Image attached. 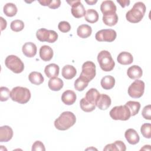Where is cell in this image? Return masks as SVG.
Returning <instances> with one entry per match:
<instances>
[{
  "instance_id": "cell-45",
  "label": "cell",
  "mask_w": 151,
  "mask_h": 151,
  "mask_svg": "<svg viewBox=\"0 0 151 151\" xmlns=\"http://www.w3.org/2000/svg\"><path fill=\"white\" fill-rule=\"evenodd\" d=\"M97 2V1H86V2L87 4H88V5H94V4H96Z\"/></svg>"
},
{
  "instance_id": "cell-31",
  "label": "cell",
  "mask_w": 151,
  "mask_h": 151,
  "mask_svg": "<svg viewBox=\"0 0 151 151\" xmlns=\"http://www.w3.org/2000/svg\"><path fill=\"white\" fill-rule=\"evenodd\" d=\"M4 13L7 17H12L15 16L18 11L17 6L13 3H7L4 6Z\"/></svg>"
},
{
  "instance_id": "cell-33",
  "label": "cell",
  "mask_w": 151,
  "mask_h": 151,
  "mask_svg": "<svg viewBox=\"0 0 151 151\" xmlns=\"http://www.w3.org/2000/svg\"><path fill=\"white\" fill-rule=\"evenodd\" d=\"M88 82L84 78L79 77L74 81V88L79 91H83L88 86Z\"/></svg>"
},
{
  "instance_id": "cell-17",
  "label": "cell",
  "mask_w": 151,
  "mask_h": 151,
  "mask_svg": "<svg viewBox=\"0 0 151 151\" xmlns=\"http://www.w3.org/2000/svg\"><path fill=\"white\" fill-rule=\"evenodd\" d=\"M124 136L128 143L131 145L137 144L140 140L138 133L133 129H129L126 130L124 133Z\"/></svg>"
},
{
  "instance_id": "cell-29",
  "label": "cell",
  "mask_w": 151,
  "mask_h": 151,
  "mask_svg": "<svg viewBox=\"0 0 151 151\" xmlns=\"http://www.w3.org/2000/svg\"><path fill=\"white\" fill-rule=\"evenodd\" d=\"M29 81L35 85H40L44 82V78L41 73L37 71H32L30 73L28 76Z\"/></svg>"
},
{
  "instance_id": "cell-39",
  "label": "cell",
  "mask_w": 151,
  "mask_h": 151,
  "mask_svg": "<svg viewBox=\"0 0 151 151\" xmlns=\"http://www.w3.org/2000/svg\"><path fill=\"white\" fill-rule=\"evenodd\" d=\"M142 116L144 119L150 120L151 119V106L149 104L144 107L142 111Z\"/></svg>"
},
{
  "instance_id": "cell-22",
  "label": "cell",
  "mask_w": 151,
  "mask_h": 151,
  "mask_svg": "<svg viewBox=\"0 0 151 151\" xmlns=\"http://www.w3.org/2000/svg\"><path fill=\"white\" fill-rule=\"evenodd\" d=\"M126 147L125 144L121 140H116L113 143L107 145L103 149L104 151H125Z\"/></svg>"
},
{
  "instance_id": "cell-41",
  "label": "cell",
  "mask_w": 151,
  "mask_h": 151,
  "mask_svg": "<svg viewBox=\"0 0 151 151\" xmlns=\"http://www.w3.org/2000/svg\"><path fill=\"white\" fill-rule=\"evenodd\" d=\"M61 1L60 0H50L48 6L51 9H56L60 7Z\"/></svg>"
},
{
  "instance_id": "cell-7",
  "label": "cell",
  "mask_w": 151,
  "mask_h": 151,
  "mask_svg": "<svg viewBox=\"0 0 151 151\" xmlns=\"http://www.w3.org/2000/svg\"><path fill=\"white\" fill-rule=\"evenodd\" d=\"M37 39L41 42L53 43L58 39V34L53 30H48L45 28H41L36 32Z\"/></svg>"
},
{
  "instance_id": "cell-5",
  "label": "cell",
  "mask_w": 151,
  "mask_h": 151,
  "mask_svg": "<svg viewBox=\"0 0 151 151\" xmlns=\"http://www.w3.org/2000/svg\"><path fill=\"white\" fill-rule=\"evenodd\" d=\"M6 67L14 73H21L24 71V64L21 60L14 55H8L5 60Z\"/></svg>"
},
{
  "instance_id": "cell-12",
  "label": "cell",
  "mask_w": 151,
  "mask_h": 151,
  "mask_svg": "<svg viewBox=\"0 0 151 151\" xmlns=\"http://www.w3.org/2000/svg\"><path fill=\"white\" fill-rule=\"evenodd\" d=\"M111 100L107 94H100L96 102V106L100 110H104L107 109L111 105Z\"/></svg>"
},
{
  "instance_id": "cell-15",
  "label": "cell",
  "mask_w": 151,
  "mask_h": 151,
  "mask_svg": "<svg viewBox=\"0 0 151 151\" xmlns=\"http://www.w3.org/2000/svg\"><path fill=\"white\" fill-rule=\"evenodd\" d=\"M13 136V130L8 126H3L0 127V142H7Z\"/></svg>"
},
{
  "instance_id": "cell-3",
  "label": "cell",
  "mask_w": 151,
  "mask_h": 151,
  "mask_svg": "<svg viewBox=\"0 0 151 151\" xmlns=\"http://www.w3.org/2000/svg\"><path fill=\"white\" fill-rule=\"evenodd\" d=\"M11 99L19 104L27 103L31 98V92L26 87L17 86L11 91Z\"/></svg>"
},
{
  "instance_id": "cell-44",
  "label": "cell",
  "mask_w": 151,
  "mask_h": 151,
  "mask_svg": "<svg viewBox=\"0 0 151 151\" xmlns=\"http://www.w3.org/2000/svg\"><path fill=\"white\" fill-rule=\"evenodd\" d=\"M50 0H44V1H39V3L41 4V5L43 6H48L50 3Z\"/></svg>"
},
{
  "instance_id": "cell-21",
  "label": "cell",
  "mask_w": 151,
  "mask_h": 151,
  "mask_svg": "<svg viewBox=\"0 0 151 151\" xmlns=\"http://www.w3.org/2000/svg\"><path fill=\"white\" fill-rule=\"evenodd\" d=\"M127 74L131 79H138L142 76L143 71L139 65H133L127 69Z\"/></svg>"
},
{
  "instance_id": "cell-25",
  "label": "cell",
  "mask_w": 151,
  "mask_h": 151,
  "mask_svg": "<svg viewBox=\"0 0 151 151\" xmlns=\"http://www.w3.org/2000/svg\"><path fill=\"white\" fill-rule=\"evenodd\" d=\"M76 68L71 65H65L62 69V76L67 80L72 79L76 76Z\"/></svg>"
},
{
  "instance_id": "cell-37",
  "label": "cell",
  "mask_w": 151,
  "mask_h": 151,
  "mask_svg": "<svg viewBox=\"0 0 151 151\" xmlns=\"http://www.w3.org/2000/svg\"><path fill=\"white\" fill-rule=\"evenodd\" d=\"M11 97V92L6 87L2 86L0 87V100L1 101H5L9 99Z\"/></svg>"
},
{
  "instance_id": "cell-24",
  "label": "cell",
  "mask_w": 151,
  "mask_h": 151,
  "mask_svg": "<svg viewBox=\"0 0 151 151\" xmlns=\"http://www.w3.org/2000/svg\"><path fill=\"white\" fill-rule=\"evenodd\" d=\"M92 32V29L90 26L87 24H82L78 26L77 29V34L81 38H87L90 37Z\"/></svg>"
},
{
  "instance_id": "cell-30",
  "label": "cell",
  "mask_w": 151,
  "mask_h": 151,
  "mask_svg": "<svg viewBox=\"0 0 151 151\" xmlns=\"http://www.w3.org/2000/svg\"><path fill=\"white\" fill-rule=\"evenodd\" d=\"M99 14L98 12L93 9H88L84 16L85 20L90 23L93 24L99 20Z\"/></svg>"
},
{
  "instance_id": "cell-4",
  "label": "cell",
  "mask_w": 151,
  "mask_h": 151,
  "mask_svg": "<svg viewBox=\"0 0 151 151\" xmlns=\"http://www.w3.org/2000/svg\"><path fill=\"white\" fill-rule=\"evenodd\" d=\"M97 61L102 70L104 71H111L115 65L111 54L107 50H102L97 55Z\"/></svg>"
},
{
  "instance_id": "cell-8",
  "label": "cell",
  "mask_w": 151,
  "mask_h": 151,
  "mask_svg": "<svg viewBox=\"0 0 151 151\" xmlns=\"http://www.w3.org/2000/svg\"><path fill=\"white\" fill-rule=\"evenodd\" d=\"M96 65L90 61H86L82 65V71L80 77L84 78L88 83L91 81L96 76Z\"/></svg>"
},
{
  "instance_id": "cell-2",
  "label": "cell",
  "mask_w": 151,
  "mask_h": 151,
  "mask_svg": "<svg viewBox=\"0 0 151 151\" xmlns=\"http://www.w3.org/2000/svg\"><path fill=\"white\" fill-rule=\"evenodd\" d=\"M146 6L142 2H136L132 9L126 14V19L132 23H137L143 18L146 12Z\"/></svg>"
},
{
  "instance_id": "cell-23",
  "label": "cell",
  "mask_w": 151,
  "mask_h": 151,
  "mask_svg": "<svg viewBox=\"0 0 151 151\" xmlns=\"http://www.w3.org/2000/svg\"><path fill=\"white\" fill-rule=\"evenodd\" d=\"M117 62L122 65H129L133 63V57L132 55L126 51L121 52L117 56Z\"/></svg>"
},
{
  "instance_id": "cell-42",
  "label": "cell",
  "mask_w": 151,
  "mask_h": 151,
  "mask_svg": "<svg viewBox=\"0 0 151 151\" xmlns=\"http://www.w3.org/2000/svg\"><path fill=\"white\" fill-rule=\"evenodd\" d=\"M117 2L120 4V6L123 8H124L126 6H129L130 2L129 0H117Z\"/></svg>"
},
{
  "instance_id": "cell-1",
  "label": "cell",
  "mask_w": 151,
  "mask_h": 151,
  "mask_svg": "<svg viewBox=\"0 0 151 151\" xmlns=\"http://www.w3.org/2000/svg\"><path fill=\"white\" fill-rule=\"evenodd\" d=\"M76 122L74 114L71 111H64L54 121L55 128L59 130H66L73 126Z\"/></svg>"
},
{
  "instance_id": "cell-20",
  "label": "cell",
  "mask_w": 151,
  "mask_h": 151,
  "mask_svg": "<svg viewBox=\"0 0 151 151\" xmlns=\"http://www.w3.org/2000/svg\"><path fill=\"white\" fill-rule=\"evenodd\" d=\"M59 66L54 63L47 65L44 69V73L45 75L47 77L50 78L53 77H57L59 74Z\"/></svg>"
},
{
  "instance_id": "cell-26",
  "label": "cell",
  "mask_w": 151,
  "mask_h": 151,
  "mask_svg": "<svg viewBox=\"0 0 151 151\" xmlns=\"http://www.w3.org/2000/svg\"><path fill=\"white\" fill-rule=\"evenodd\" d=\"M48 87L52 91H59L64 86L63 81L58 77L51 78L48 83Z\"/></svg>"
},
{
  "instance_id": "cell-27",
  "label": "cell",
  "mask_w": 151,
  "mask_h": 151,
  "mask_svg": "<svg viewBox=\"0 0 151 151\" xmlns=\"http://www.w3.org/2000/svg\"><path fill=\"white\" fill-rule=\"evenodd\" d=\"M102 19L105 25L112 27L113 25H115L117 23L119 18L118 15L116 12L113 14L103 15Z\"/></svg>"
},
{
  "instance_id": "cell-34",
  "label": "cell",
  "mask_w": 151,
  "mask_h": 151,
  "mask_svg": "<svg viewBox=\"0 0 151 151\" xmlns=\"http://www.w3.org/2000/svg\"><path fill=\"white\" fill-rule=\"evenodd\" d=\"M80 106L82 110H83L85 112H91L93 111L96 109L95 105H93L88 103L83 97V99H81L80 101Z\"/></svg>"
},
{
  "instance_id": "cell-10",
  "label": "cell",
  "mask_w": 151,
  "mask_h": 151,
  "mask_svg": "<svg viewBox=\"0 0 151 151\" xmlns=\"http://www.w3.org/2000/svg\"><path fill=\"white\" fill-rule=\"evenodd\" d=\"M117 37L116 32L112 29H103L97 31L95 38L100 42H113Z\"/></svg>"
},
{
  "instance_id": "cell-9",
  "label": "cell",
  "mask_w": 151,
  "mask_h": 151,
  "mask_svg": "<svg viewBox=\"0 0 151 151\" xmlns=\"http://www.w3.org/2000/svg\"><path fill=\"white\" fill-rule=\"evenodd\" d=\"M145 91V83L140 80L133 81L128 88V94L132 98L141 97Z\"/></svg>"
},
{
  "instance_id": "cell-18",
  "label": "cell",
  "mask_w": 151,
  "mask_h": 151,
  "mask_svg": "<svg viewBox=\"0 0 151 151\" xmlns=\"http://www.w3.org/2000/svg\"><path fill=\"white\" fill-rule=\"evenodd\" d=\"M53 50L48 45H42L40 49V57L44 61L51 60L53 57Z\"/></svg>"
},
{
  "instance_id": "cell-19",
  "label": "cell",
  "mask_w": 151,
  "mask_h": 151,
  "mask_svg": "<svg viewBox=\"0 0 151 151\" xmlns=\"http://www.w3.org/2000/svg\"><path fill=\"white\" fill-rule=\"evenodd\" d=\"M100 94V93L96 88H91L87 91L84 99L90 104L96 106V102Z\"/></svg>"
},
{
  "instance_id": "cell-16",
  "label": "cell",
  "mask_w": 151,
  "mask_h": 151,
  "mask_svg": "<svg viewBox=\"0 0 151 151\" xmlns=\"http://www.w3.org/2000/svg\"><path fill=\"white\" fill-rule=\"evenodd\" d=\"M77 96L73 90H68L63 92L61 96L62 101L66 105H72L76 100Z\"/></svg>"
},
{
  "instance_id": "cell-14",
  "label": "cell",
  "mask_w": 151,
  "mask_h": 151,
  "mask_svg": "<svg viewBox=\"0 0 151 151\" xmlns=\"http://www.w3.org/2000/svg\"><path fill=\"white\" fill-rule=\"evenodd\" d=\"M37 46L32 42H27L25 43L22 48L23 54L27 57L31 58L34 57L37 54Z\"/></svg>"
},
{
  "instance_id": "cell-13",
  "label": "cell",
  "mask_w": 151,
  "mask_h": 151,
  "mask_svg": "<svg viewBox=\"0 0 151 151\" xmlns=\"http://www.w3.org/2000/svg\"><path fill=\"white\" fill-rule=\"evenodd\" d=\"M100 10L103 15L116 13L117 8L112 1H104L100 5Z\"/></svg>"
},
{
  "instance_id": "cell-11",
  "label": "cell",
  "mask_w": 151,
  "mask_h": 151,
  "mask_svg": "<svg viewBox=\"0 0 151 151\" xmlns=\"http://www.w3.org/2000/svg\"><path fill=\"white\" fill-rule=\"evenodd\" d=\"M67 2L69 4L70 6H71V14L75 18H80L83 17V16H85L86 11L80 1H67Z\"/></svg>"
},
{
  "instance_id": "cell-38",
  "label": "cell",
  "mask_w": 151,
  "mask_h": 151,
  "mask_svg": "<svg viewBox=\"0 0 151 151\" xmlns=\"http://www.w3.org/2000/svg\"><path fill=\"white\" fill-rule=\"evenodd\" d=\"M58 28L59 30L62 32H68L71 29V25L69 22L67 21H61L58 25Z\"/></svg>"
},
{
  "instance_id": "cell-40",
  "label": "cell",
  "mask_w": 151,
  "mask_h": 151,
  "mask_svg": "<svg viewBox=\"0 0 151 151\" xmlns=\"http://www.w3.org/2000/svg\"><path fill=\"white\" fill-rule=\"evenodd\" d=\"M32 151H38V150H41V151H45V146L44 145V144L39 140L35 141L32 146Z\"/></svg>"
},
{
  "instance_id": "cell-6",
  "label": "cell",
  "mask_w": 151,
  "mask_h": 151,
  "mask_svg": "<svg viewBox=\"0 0 151 151\" xmlns=\"http://www.w3.org/2000/svg\"><path fill=\"white\" fill-rule=\"evenodd\" d=\"M110 116L113 120L126 121L130 117V112L126 105L117 106L114 107L110 111Z\"/></svg>"
},
{
  "instance_id": "cell-43",
  "label": "cell",
  "mask_w": 151,
  "mask_h": 151,
  "mask_svg": "<svg viewBox=\"0 0 151 151\" xmlns=\"http://www.w3.org/2000/svg\"><path fill=\"white\" fill-rule=\"evenodd\" d=\"M1 19V31H3L6 27V21L2 17L0 18Z\"/></svg>"
},
{
  "instance_id": "cell-32",
  "label": "cell",
  "mask_w": 151,
  "mask_h": 151,
  "mask_svg": "<svg viewBox=\"0 0 151 151\" xmlns=\"http://www.w3.org/2000/svg\"><path fill=\"white\" fill-rule=\"evenodd\" d=\"M125 105L129 109L131 116H134L137 114L140 109V104L138 101H129L125 104Z\"/></svg>"
},
{
  "instance_id": "cell-46",
  "label": "cell",
  "mask_w": 151,
  "mask_h": 151,
  "mask_svg": "<svg viewBox=\"0 0 151 151\" xmlns=\"http://www.w3.org/2000/svg\"><path fill=\"white\" fill-rule=\"evenodd\" d=\"M150 145H145L141 149H140V150H149L148 149H147V147H148V146H149Z\"/></svg>"
},
{
  "instance_id": "cell-28",
  "label": "cell",
  "mask_w": 151,
  "mask_h": 151,
  "mask_svg": "<svg viewBox=\"0 0 151 151\" xmlns=\"http://www.w3.org/2000/svg\"><path fill=\"white\" fill-rule=\"evenodd\" d=\"M100 84L104 90H110L114 86L115 79L113 76H106L101 80Z\"/></svg>"
},
{
  "instance_id": "cell-36",
  "label": "cell",
  "mask_w": 151,
  "mask_h": 151,
  "mask_svg": "<svg viewBox=\"0 0 151 151\" xmlns=\"http://www.w3.org/2000/svg\"><path fill=\"white\" fill-rule=\"evenodd\" d=\"M140 132L144 137L150 139L151 137V124L144 123L140 127Z\"/></svg>"
},
{
  "instance_id": "cell-35",
  "label": "cell",
  "mask_w": 151,
  "mask_h": 151,
  "mask_svg": "<svg viewBox=\"0 0 151 151\" xmlns=\"http://www.w3.org/2000/svg\"><path fill=\"white\" fill-rule=\"evenodd\" d=\"M10 28L13 31H15V32L21 31L24 28V22L19 19L14 20L11 23Z\"/></svg>"
}]
</instances>
